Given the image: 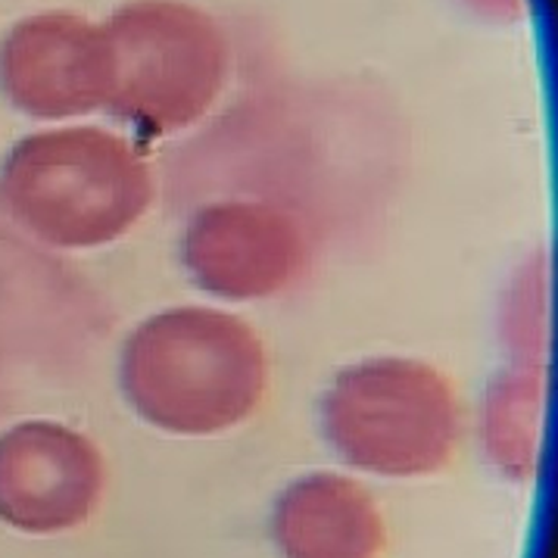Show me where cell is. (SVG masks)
Segmentation results:
<instances>
[{"instance_id": "cell-1", "label": "cell", "mask_w": 558, "mask_h": 558, "mask_svg": "<svg viewBox=\"0 0 558 558\" xmlns=\"http://www.w3.org/2000/svg\"><path fill=\"white\" fill-rule=\"evenodd\" d=\"M119 384L147 425L175 437L222 434L266 397V347L238 315L209 306L166 310L129 335Z\"/></svg>"}, {"instance_id": "cell-2", "label": "cell", "mask_w": 558, "mask_h": 558, "mask_svg": "<svg viewBox=\"0 0 558 558\" xmlns=\"http://www.w3.org/2000/svg\"><path fill=\"white\" fill-rule=\"evenodd\" d=\"M0 203L57 250H100L125 238L154 203L147 159L122 134L69 125L23 137L0 166Z\"/></svg>"}, {"instance_id": "cell-3", "label": "cell", "mask_w": 558, "mask_h": 558, "mask_svg": "<svg viewBox=\"0 0 558 558\" xmlns=\"http://www.w3.org/2000/svg\"><path fill=\"white\" fill-rule=\"evenodd\" d=\"M110 45L107 110L141 134H179L219 104L231 41L187 0H129L104 23Z\"/></svg>"}, {"instance_id": "cell-4", "label": "cell", "mask_w": 558, "mask_h": 558, "mask_svg": "<svg viewBox=\"0 0 558 558\" xmlns=\"http://www.w3.org/2000/svg\"><path fill=\"white\" fill-rule=\"evenodd\" d=\"M322 430L335 452L380 477H422L452 459L459 400L434 365L378 356L343 368L322 397Z\"/></svg>"}, {"instance_id": "cell-5", "label": "cell", "mask_w": 558, "mask_h": 558, "mask_svg": "<svg viewBox=\"0 0 558 558\" xmlns=\"http://www.w3.org/2000/svg\"><path fill=\"white\" fill-rule=\"evenodd\" d=\"M0 94L13 110L45 122L104 110L110 100L104 23L69 10L20 20L0 41Z\"/></svg>"}, {"instance_id": "cell-6", "label": "cell", "mask_w": 558, "mask_h": 558, "mask_svg": "<svg viewBox=\"0 0 558 558\" xmlns=\"http://www.w3.org/2000/svg\"><path fill=\"white\" fill-rule=\"evenodd\" d=\"M181 263L201 291L250 303L291 288L306 263V238L275 203L219 201L191 216Z\"/></svg>"}, {"instance_id": "cell-7", "label": "cell", "mask_w": 558, "mask_h": 558, "mask_svg": "<svg viewBox=\"0 0 558 558\" xmlns=\"http://www.w3.org/2000/svg\"><path fill=\"white\" fill-rule=\"evenodd\" d=\"M104 493V459L85 434L23 422L0 434V521L23 534L85 524Z\"/></svg>"}, {"instance_id": "cell-8", "label": "cell", "mask_w": 558, "mask_h": 558, "mask_svg": "<svg viewBox=\"0 0 558 558\" xmlns=\"http://www.w3.org/2000/svg\"><path fill=\"white\" fill-rule=\"evenodd\" d=\"M271 539L281 558H378L387 534L362 484L315 471L296 477L275 499Z\"/></svg>"}, {"instance_id": "cell-9", "label": "cell", "mask_w": 558, "mask_h": 558, "mask_svg": "<svg viewBox=\"0 0 558 558\" xmlns=\"http://www.w3.org/2000/svg\"><path fill=\"white\" fill-rule=\"evenodd\" d=\"M546 415V378L531 365L496 375L481 409V444L499 474L518 484L534 481Z\"/></svg>"}, {"instance_id": "cell-10", "label": "cell", "mask_w": 558, "mask_h": 558, "mask_svg": "<svg viewBox=\"0 0 558 558\" xmlns=\"http://www.w3.org/2000/svg\"><path fill=\"white\" fill-rule=\"evenodd\" d=\"M471 13H477L481 20L490 23H518L521 16H527V0H462Z\"/></svg>"}]
</instances>
